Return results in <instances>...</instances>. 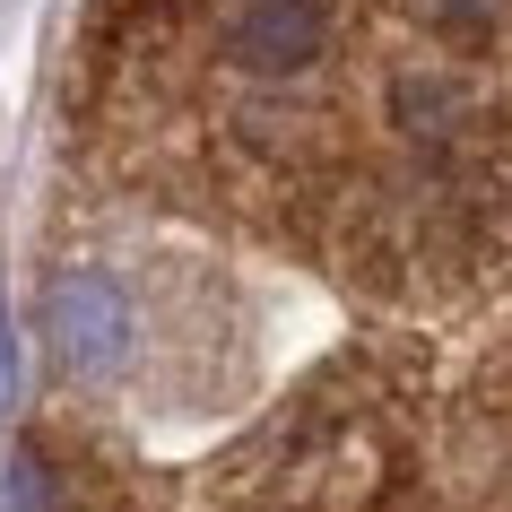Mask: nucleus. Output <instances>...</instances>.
<instances>
[{"label":"nucleus","mask_w":512,"mask_h":512,"mask_svg":"<svg viewBox=\"0 0 512 512\" xmlns=\"http://www.w3.org/2000/svg\"><path fill=\"white\" fill-rule=\"evenodd\" d=\"M44 339L70 374H113L131 356V296L105 270H61L44 287Z\"/></svg>","instance_id":"1"},{"label":"nucleus","mask_w":512,"mask_h":512,"mask_svg":"<svg viewBox=\"0 0 512 512\" xmlns=\"http://www.w3.org/2000/svg\"><path fill=\"white\" fill-rule=\"evenodd\" d=\"M0 504H9V512H53V495H44V469H35V460H9Z\"/></svg>","instance_id":"5"},{"label":"nucleus","mask_w":512,"mask_h":512,"mask_svg":"<svg viewBox=\"0 0 512 512\" xmlns=\"http://www.w3.org/2000/svg\"><path fill=\"white\" fill-rule=\"evenodd\" d=\"M330 53V0H235L226 61L252 79H304Z\"/></svg>","instance_id":"2"},{"label":"nucleus","mask_w":512,"mask_h":512,"mask_svg":"<svg viewBox=\"0 0 512 512\" xmlns=\"http://www.w3.org/2000/svg\"><path fill=\"white\" fill-rule=\"evenodd\" d=\"M391 122H400L417 148H452L469 113H460V87H452V79H426V70H408V79L391 87Z\"/></svg>","instance_id":"3"},{"label":"nucleus","mask_w":512,"mask_h":512,"mask_svg":"<svg viewBox=\"0 0 512 512\" xmlns=\"http://www.w3.org/2000/svg\"><path fill=\"white\" fill-rule=\"evenodd\" d=\"M512 0H417V18H426L443 44H486V35L504 27Z\"/></svg>","instance_id":"4"}]
</instances>
